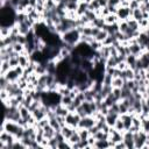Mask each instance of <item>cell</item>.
Instances as JSON below:
<instances>
[{
    "mask_svg": "<svg viewBox=\"0 0 149 149\" xmlns=\"http://www.w3.org/2000/svg\"><path fill=\"white\" fill-rule=\"evenodd\" d=\"M141 118V129L149 134V116H140Z\"/></svg>",
    "mask_w": 149,
    "mask_h": 149,
    "instance_id": "obj_21",
    "label": "cell"
},
{
    "mask_svg": "<svg viewBox=\"0 0 149 149\" xmlns=\"http://www.w3.org/2000/svg\"><path fill=\"white\" fill-rule=\"evenodd\" d=\"M104 102H105V105L107 106V107H111L113 104H115V102H118V100H116V98L113 95V93L111 92L105 99H104Z\"/></svg>",
    "mask_w": 149,
    "mask_h": 149,
    "instance_id": "obj_24",
    "label": "cell"
},
{
    "mask_svg": "<svg viewBox=\"0 0 149 149\" xmlns=\"http://www.w3.org/2000/svg\"><path fill=\"white\" fill-rule=\"evenodd\" d=\"M76 130H77L76 128H73V127H71V126H69V125H64V126L62 127V129H61V133H62V135L65 137V140H68Z\"/></svg>",
    "mask_w": 149,
    "mask_h": 149,
    "instance_id": "obj_9",
    "label": "cell"
},
{
    "mask_svg": "<svg viewBox=\"0 0 149 149\" xmlns=\"http://www.w3.org/2000/svg\"><path fill=\"white\" fill-rule=\"evenodd\" d=\"M126 63H127V65H128V68H130V69H135V66H136V62H137V56H135V55H132V54H129V55H127L126 56Z\"/></svg>",
    "mask_w": 149,
    "mask_h": 149,
    "instance_id": "obj_11",
    "label": "cell"
},
{
    "mask_svg": "<svg viewBox=\"0 0 149 149\" xmlns=\"http://www.w3.org/2000/svg\"><path fill=\"white\" fill-rule=\"evenodd\" d=\"M132 17L135 19L136 21H140L143 19V12L141 10V8H135V9H132Z\"/></svg>",
    "mask_w": 149,
    "mask_h": 149,
    "instance_id": "obj_22",
    "label": "cell"
},
{
    "mask_svg": "<svg viewBox=\"0 0 149 149\" xmlns=\"http://www.w3.org/2000/svg\"><path fill=\"white\" fill-rule=\"evenodd\" d=\"M83 1H85V2H87V3H90L92 0H83Z\"/></svg>",
    "mask_w": 149,
    "mask_h": 149,
    "instance_id": "obj_55",
    "label": "cell"
},
{
    "mask_svg": "<svg viewBox=\"0 0 149 149\" xmlns=\"http://www.w3.org/2000/svg\"><path fill=\"white\" fill-rule=\"evenodd\" d=\"M47 125H49V118H48V116H45V118L38 120L35 126H36V127H41V128H44Z\"/></svg>",
    "mask_w": 149,
    "mask_h": 149,
    "instance_id": "obj_38",
    "label": "cell"
},
{
    "mask_svg": "<svg viewBox=\"0 0 149 149\" xmlns=\"http://www.w3.org/2000/svg\"><path fill=\"white\" fill-rule=\"evenodd\" d=\"M77 132L80 136V140H87L90 136V132L86 128H77Z\"/></svg>",
    "mask_w": 149,
    "mask_h": 149,
    "instance_id": "obj_28",
    "label": "cell"
},
{
    "mask_svg": "<svg viewBox=\"0 0 149 149\" xmlns=\"http://www.w3.org/2000/svg\"><path fill=\"white\" fill-rule=\"evenodd\" d=\"M100 30H101V28H98V27H93V26H92V36L95 37V36L99 34Z\"/></svg>",
    "mask_w": 149,
    "mask_h": 149,
    "instance_id": "obj_51",
    "label": "cell"
},
{
    "mask_svg": "<svg viewBox=\"0 0 149 149\" xmlns=\"http://www.w3.org/2000/svg\"><path fill=\"white\" fill-rule=\"evenodd\" d=\"M126 113H128V106L125 105V104L120 100V101H119V114L122 115V114H126Z\"/></svg>",
    "mask_w": 149,
    "mask_h": 149,
    "instance_id": "obj_37",
    "label": "cell"
},
{
    "mask_svg": "<svg viewBox=\"0 0 149 149\" xmlns=\"http://www.w3.org/2000/svg\"><path fill=\"white\" fill-rule=\"evenodd\" d=\"M102 29H105L109 35H114L119 31V24H118V22L113 23V24H105V27Z\"/></svg>",
    "mask_w": 149,
    "mask_h": 149,
    "instance_id": "obj_14",
    "label": "cell"
},
{
    "mask_svg": "<svg viewBox=\"0 0 149 149\" xmlns=\"http://www.w3.org/2000/svg\"><path fill=\"white\" fill-rule=\"evenodd\" d=\"M116 16L119 21H126L129 17H132V8L130 7H122L119 6L116 10Z\"/></svg>",
    "mask_w": 149,
    "mask_h": 149,
    "instance_id": "obj_4",
    "label": "cell"
},
{
    "mask_svg": "<svg viewBox=\"0 0 149 149\" xmlns=\"http://www.w3.org/2000/svg\"><path fill=\"white\" fill-rule=\"evenodd\" d=\"M8 62H9V65H10L12 69H13V68H16V66L19 65V56H16V57H10Z\"/></svg>",
    "mask_w": 149,
    "mask_h": 149,
    "instance_id": "obj_44",
    "label": "cell"
},
{
    "mask_svg": "<svg viewBox=\"0 0 149 149\" xmlns=\"http://www.w3.org/2000/svg\"><path fill=\"white\" fill-rule=\"evenodd\" d=\"M129 1H130V0H129Z\"/></svg>",
    "mask_w": 149,
    "mask_h": 149,
    "instance_id": "obj_59",
    "label": "cell"
},
{
    "mask_svg": "<svg viewBox=\"0 0 149 149\" xmlns=\"http://www.w3.org/2000/svg\"><path fill=\"white\" fill-rule=\"evenodd\" d=\"M0 1H1V2H5V1H7V0H0Z\"/></svg>",
    "mask_w": 149,
    "mask_h": 149,
    "instance_id": "obj_57",
    "label": "cell"
},
{
    "mask_svg": "<svg viewBox=\"0 0 149 149\" xmlns=\"http://www.w3.org/2000/svg\"><path fill=\"white\" fill-rule=\"evenodd\" d=\"M49 125L56 130V132H61L62 129V125L59 123V121L57 120L56 116H52V118H49Z\"/></svg>",
    "mask_w": 149,
    "mask_h": 149,
    "instance_id": "obj_17",
    "label": "cell"
},
{
    "mask_svg": "<svg viewBox=\"0 0 149 149\" xmlns=\"http://www.w3.org/2000/svg\"><path fill=\"white\" fill-rule=\"evenodd\" d=\"M95 122H97V120H95V118L93 115H85V116H83L80 119L78 128H86V129H88L92 126H94Z\"/></svg>",
    "mask_w": 149,
    "mask_h": 149,
    "instance_id": "obj_5",
    "label": "cell"
},
{
    "mask_svg": "<svg viewBox=\"0 0 149 149\" xmlns=\"http://www.w3.org/2000/svg\"><path fill=\"white\" fill-rule=\"evenodd\" d=\"M129 3H130L129 0H125V1H122V2L120 3V6H122V7H129Z\"/></svg>",
    "mask_w": 149,
    "mask_h": 149,
    "instance_id": "obj_53",
    "label": "cell"
},
{
    "mask_svg": "<svg viewBox=\"0 0 149 149\" xmlns=\"http://www.w3.org/2000/svg\"><path fill=\"white\" fill-rule=\"evenodd\" d=\"M144 99H146V102H147V104H148V106H149V95H148L147 98H144Z\"/></svg>",
    "mask_w": 149,
    "mask_h": 149,
    "instance_id": "obj_54",
    "label": "cell"
},
{
    "mask_svg": "<svg viewBox=\"0 0 149 149\" xmlns=\"http://www.w3.org/2000/svg\"><path fill=\"white\" fill-rule=\"evenodd\" d=\"M9 34H10V27L0 26V37H6V36H9Z\"/></svg>",
    "mask_w": 149,
    "mask_h": 149,
    "instance_id": "obj_35",
    "label": "cell"
},
{
    "mask_svg": "<svg viewBox=\"0 0 149 149\" xmlns=\"http://www.w3.org/2000/svg\"><path fill=\"white\" fill-rule=\"evenodd\" d=\"M118 24H119V31H120V33L126 34V33L129 30V26H128L127 21H119Z\"/></svg>",
    "mask_w": 149,
    "mask_h": 149,
    "instance_id": "obj_30",
    "label": "cell"
},
{
    "mask_svg": "<svg viewBox=\"0 0 149 149\" xmlns=\"http://www.w3.org/2000/svg\"><path fill=\"white\" fill-rule=\"evenodd\" d=\"M119 70H121V71H123V70H126L127 68H128V65H127V63H126V61H122V62H120L119 64H118V66H116Z\"/></svg>",
    "mask_w": 149,
    "mask_h": 149,
    "instance_id": "obj_49",
    "label": "cell"
},
{
    "mask_svg": "<svg viewBox=\"0 0 149 149\" xmlns=\"http://www.w3.org/2000/svg\"><path fill=\"white\" fill-rule=\"evenodd\" d=\"M95 149H108L109 148V142L108 140H97L94 144Z\"/></svg>",
    "mask_w": 149,
    "mask_h": 149,
    "instance_id": "obj_18",
    "label": "cell"
},
{
    "mask_svg": "<svg viewBox=\"0 0 149 149\" xmlns=\"http://www.w3.org/2000/svg\"><path fill=\"white\" fill-rule=\"evenodd\" d=\"M120 116L119 113H115V112H108L105 118H106V123L109 126V127H114L115 125V121L118 120V118Z\"/></svg>",
    "mask_w": 149,
    "mask_h": 149,
    "instance_id": "obj_7",
    "label": "cell"
},
{
    "mask_svg": "<svg viewBox=\"0 0 149 149\" xmlns=\"http://www.w3.org/2000/svg\"><path fill=\"white\" fill-rule=\"evenodd\" d=\"M72 101H73V99H72L70 95H63V97L61 98V104H62L63 106H65V107L70 106V105L72 104Z\"/></svg>",
    "mask_w": 149,
    "mask_h": 149,
    "instance_id": "obj_32",
    "label": "cell"
},
{
    "mask_svg": "<svg viewBox=\"0 0 149 149\" xmlns=\"http://www.w3.org/2000/svg\"><path fill=\"white\" fill-rule=\"evenodd\" d=\"M104 19H105V23L106 24H113V23L119 22V19H118L116 14H112V13H109L108 15H106Z\"/></svg>",
    "mask_w": 149,
    "mask_h": 149,
    "instance_id": "obj_19",
    "label": "cell"
},
{
    "mask_svg": "<svg viewBox=\"0 0 149 149\" xmlns=\"http://www.w3.org/2000/svg\"><path fill=\"white\" fill-rule=\"evenodd\" d=\"M99 130H100V129H99V127H98L97 125H94V126H92L91 128H88L90 135H93V136H94V135H95V134H97V133H98Z\"/></svg>",
    "mask_w": 149,
    "mask_h": 149,
    "instance_id": "obj_47",
    "label": "cell"
},
{
    "mask_svg": "<svg viewBox=\"0 0 149 149\" xmlns=\"http://www.w3.org/2000/svg\"><path fill=\"white\" fill-rule=\"evenodd\" d=\"M90 24L93 26V27H98V28H101V29H102L106 23H105V19H104L102 16H98V17H97L93 22H91Z\"/></svg>",
    "mask_w": 149,
    "mask_h": 149,
    "instance_id": "obj_23",
    "label": "cell"
},
{
    "mask_svg": "<svg viewBox=\"0 0 149 149\" xmlns=\"http://www.w3.org/2000/svg\"><path fill=\"white\" fill-rule=\"evenodd\" d=\"M107 6L119 7V6H120V0H108V5H107Z\"/></svg>",
    "mask_w": 149,
    "mask_h": 149,
    "instance_id": "obj_50",
    "label": "cell"
},
{
    "mask_svg": "<svg viewBox=\"0 0 149 149\" xmlns=\"http://www.w3.org/2000/svg\"><path fill=\"white\" fill-rule=\"evenodd\" d=\"M112 80H113V77L105 72L104 78H102V84L104 85H112Z\"/></svg>",
    "mask_w": 149,
    "mask_h": 149,
    "instance_id": "obj_43",
    "label": "cell"
},
{
    "mask_svg": "<svg viewBox=\"0 0 149 149\" xmlns=\"http://www.w3.org/2000/svg\"><path fill=\"white\" fill-rule=\"evenodd\" d=\"M79 141H80V136H79V134H78V132H77V130H76V132H74V133H73V134L68 139V142H69L71 146H72V144L78 143Z\"/></svg>",
    "mask_w": 149,
    "mask_h": 149,
    "instance_id": "obj_29",
    "label": "cell"
},
{
    "mask_svg": "<svg viewBox=\"0 0 149 149\" xmlns=\"http://www.w3.org/2000/svg\"><path fill=\"white\" fill-rule=\"evenodd\" d=\"M56 3H58V2H61V1H63V0H54Z\"/></svg>",
    "mask_w": 149,
    "mask_h": 149,
    "instance_id": "obj_56",
    "label": "cell"
},
{
    "mask_svg": "<svg viewBox=\"0 0 149 149\" xmlns=\"http://www.w3.org/2000/svg\"><path fill=\"white\" fill-rule=\"evenodd\" d=\"M120 118L122 119L123 121V125H125V128L126 130L130 128V126L133 125V114H129V113H126V114H122L120 115Z\"/></svg>",
    "mask_w": 149,
    "mask_h": 149,
    "instance_id": "obj_10",
    "label": "cell"
},
{
    "mask_svg": "<svg viewBox=\"0 0 149 149\" xmlns=\"http://www.w3.org/2000/svg\"><path fill=\"white\" fill-rule=\"evenodd\" d=\"M105 65H106V66L116 68V66H118V61H116V57H113V56L108 57V58H107V61H106V63H105Z\"/></svg>",
    "mask_w": 149,
    "mask_h": 149,
    "instance_id": "obj_34",
    "label": "cell"
},
{
    "mask_svg": "<svg viewBox=\"0 0 149 149\" xmlns=\"http://www.w3.org/2000/svg\"><path fill=\"white\" fill-rule=\"evenodd\" d=\"M122 1H125V0H120V3H121V2H122Z\"/></svg>",
    "mask_w": 149,
    "mask_h": 149,
    "instance_id": "obj_58",
    "label": "cell"
},
{
    "mask_svg": "<svg viewBox=\"0 0 149 149\" xmlns=\"http://www.w3.org/2000/svg\"><path fill=\"white\" fill-rule=\"evenodd\" d=\"M52 109L55 111L56 115H59V116H66V115H68V113H69V109H68V107L63 106L62 104L57 105V106H56V107H54Z\"/></svg>",
    "mask_w": 149,
    "mask_h": 149,
    "instance_id": "obj_12",
    "label": "cell"
},
{
    "mask_svg": "<svg viewBox=\"0 0 149 149\" xmlns=\"http://www.w3.org/2000/svg\"><path fill=\"white\" fill-rule=\"evenodd\" d=\"M94 137H95L97 140H108V139H109V134H108V133H105V132H102V130H99V132L94 135Z\"/></svg>",
    "mask_w": 149,
    "mask_h": 149,
    "instance_id": "obj_36",
    "label": "cell"
},
{
    "mask_svg": "<svg viewBox=\"0 0 149 149\" xmlns=\"http://www.w3.org/2000/svg\"><path fill=\"white\" fill-rule=\"evenodd\" d=\"M90 45H91V48H92L94 51H98V50L102 47V43H101V42H99V41H97V40L94 38V40L90 43Z\"/></svg>",
    "mask_w": 149,
    "mask_h": 149,
    "instance_id": "obj_40",
    "label": "cell"
},
{
    "mask_svg": "<svg viewBox=\"0 0 149 149\" xmlns=\"http://www.w3.org/2000/svg\"><path fill=\"white\" fill-rule=\"evenodd\" d=\"M114 128L116 129V130H119V132H121V133H123L125 130H126V128H125V125H123V121H122V119L119 116L118 118V120L115 121V125H114Z\"/></svg>",
    "mask_w": 149,
    "mask_h": 149,
    "instance_id": "obj_31",
    "label": "cell"
},
{
    "mask_svg": "<svg viewBox=\"0 0 149 149\" xmlns=\"http://www.w3.org/2000/svg\"><path fill=\"white\" fill-rule=\"evenodd\" d=\"M114 149H127L126 143L123 142V140H122V141H120V142H118V143H115Z\"/></svg>",
    "mask_w": 149,
    "mask_h": 149,
    "instance_id": "obj_48",
    "label": "cell"
},
{
    "mask_svg": "<svg viewBox=\"0 0 149 149\" xmlns=\"http://www.w3.org/2000/svg\"><path fill=\"white\" fill-rule=\"evenodd\" d=\"M12 68L9 65L8 61H1L0 62V74H5L7 71H9Z\"/></svg>",
    "mask_w": 149,
    "mask_h": 149,
    "instance_id": "obj_25",
    "label": "cell"
},
{
    "mask_svg": "<svg viewBox=\"0 0 149 149\" xmlns=\"http://www.w3.org/2000/svg\"><path fill=\"white\" fill-rule=\"evenodd\" d=\"M87 10H88V3L85 2V1H80L79 5H78V8H77V14H78V16L84 15Z\"/></svg>",
    "mask_w": 149,
    "mask_h": 149,
    "instance_id": "obj_15",
    "label": "cell"
},
{
    "mask_svg": "<svg viewBox=\"0 0 149 149\" xmlns=\"http://www.w3.org/2000/svg\"><path fill=\"white\" fill-rule=\"evenodd\" d=\"M116 42H118V40H116L115 34H114V35H109V34H108V36L104 40L102 45H112V44H114V43H116Z\"/></svg>",
    "mask_w": 149,
    "mask_h": 149,
    "instance_id": "obj_27",
    "label": "cell"
},
{
    "mask_svg": "<svg viewBox=\"0 0 149 149\" xmlns=\"http://www.w3.org/2000/svg\"><path fill=\"white\" fill-rule=\"evenodd\" d=\"M80 119H81V116L77 112H69L68 115L65 116V125H69V126L77 129Z\"/></svg>",
    "mask_w": 149,
    "mask_h": 149,
    "instance_id": "obj_3",
    "label": "cell"
},
{
    "mask_svg": "<svg viewBox=\"0 0 149 149\" xmlns=\"http://www.w3.org/2000/svg\"><path fill=\"white\" fill-rule=\"evenodd\" d=\"M100 8H101V7H100V5L98 3L97 0H92V1L88 3V9H91V10L97 12V10H99Z\"/></svg>",
    "mask_w": 149,
    "mask_h": 149,
    "instance_id": "obj_39",
    "label": "cell"
},
{
    "mask_svg": "<svg viewBox=\"0 0 149 149\" xmlns=\"http://www.w3.org/2000/svg\"><path fill=\"white\" fill-rule=\"evenodd\" d=\"M112 93H113V95L116 98V100H118V101H120V100H121V88H118V87H113V90H112Z\"/></svg>",
    "mask_w": 149,
    "mask_h": 149,
    "instance_id": "obj_45",
    "label": "cell"
},
{
    "mask_svg": "<svg viewBox=\"0 0 149 149\" xmlns=\"http://www.w3.org/2000/svg\"><path fill=\"white\" fill-rule=\"evenodd\" d=\"M107 36H108V33H107L105 29H101V30L99 31V34H98L94 38H95L97 41H99V42H101V43H102V42H104V40H105Z\"/></svg>",
    "mask_w": 149,
    "mask_h": 149,
    "instance_id": "obj_33",
    "label": "cell"
},
{
    "mask_svg": "<svg viewBox=\"0 0 149 149\" xmlns=\"http://www.w3.org/2000/svg\"><path fill=\"white\" fill-rule=\"evenodd\" d=\"M43 132H44V137L45 139H51V137H54L55 136V134H56V130L50 126V125H47L44 128H43Z\"/></svg>",
    "mask_w": 149,
    "mask_h": 149,
    "instance_id": "obj_16",
    "label": "cell"
},
{
    "mask_svg": "<svg viewBox=\"0 0 149 149\" xmlns=\"http://www.w3.org/2000/svg\"><path fill=\"white\" fill-rule=\"evenodd\" d=\"M3 76L8 79V81H17V80H19V78L21 77V76L19 74V72H17L14 68H13V69H10L9 71H7Z\"/></svg>",
    "mask_w": 149,
    "mask_h": 149,
    "instance_id": "obj_8",
    "label": "cell"
},
{
    "mask_svg": "<svg viewBox=\"0 0 149 149\" xmlns=\"http://www.w3.org/2000/svg\"><path fill=\"white\" fill-rule=\"evenodd\" d=\"M61 37H62L63 43L74 47V45H77L80 42L81 33L79 31L78 28H73V29H70V30L65 31L63 35H61Z\"/></svg>",
    "mask_w": 149,
    "mask_h": 149,
    "instance_id": "obj_1",
    "label": "cell"
},
{
    "mask_svg": "<svg viewBox=\"0 0 149 149\" xmlns=\"http://www.w3.org/2000/svg\"><path fill=\"white\" fill-rule=\"evenodd\" d=\"M123 135V142L126 143L127 149H135V143H134V134L130 130H125L122 133Z\"/></svg>",
    "mask_w": 149,
    "mask_h": 149,
    "instance_id": "obj_6",
    "label": "cell"
},
{
    "mask_svg": "<svg viewBox=\"0 0 149 149\" xmlns=\"http://www.w3.org/2000/svg\"><path fill=\"white\" fill-rule=\"evenodd\" d=\"M126 21H127V23H128V26H129V28H130L132 30H134V31L140 30V31H141L140 26H139V21H136V20L133 19V17H129V19L126 20Z\"/></svg>",
    "mask_w": 149,
    "mask_h": 149,
    "instance_id": "obj_20",
    "label": "cell"
},
{
    "mask_svg": "<svg viewBox=\"0 0 149 149\" xmlns=\"http://www.w3.org/2000/svg\"><path fill=\"white\" fill-rule=\"evenodd\" d=\"M16 24H17V27H19L20 34H22V35H27V34L33 29V27L29 26L26 21H24V22H21V23H16Z\"/></svg>",
    "mask_w": 149,
    "mask_h": 149,
    "instance_id": "obj_13",
    "label": "cell"
},
{
    "mask_svg": "<svg viewBox=\"0 0 149 149\" xmlns=\"http://www.w3.org/2000/svg\"><path fill=\"white\" fill-rule=\"evenodd\" d=\"M58 140L54 136V137H51V139H49V148H51V149H58Z\"/></svg>",
    "mask_w": 149,
    "mask_h": 149,
    "instance_id": "obj_42",
    "label": "cell"
},
{
    "mask_svg": "<svg viewBox=\"0 0 149 149\" xmlns=\"http://www.w3.org/2000/svg\"><path fill=\"white\" fill-rule=\"evenodd\" d=\"M97 1L100 5V7H106L108 5V0H97Z\"/></svg>",
    "mask_w": 149,
    "mask_h": 149,
    "instance_id": "obj_52",
    "label": "cell"
},
{
    "mask_svg": "<svg viewBox=\"0 0 149 149\" xmlns=\"http://www.w3.org/2000/svg\"><path fill=\"white\" fill-rule=\"evenodd\" d=\"M0 97H1L2 102L3 101H7L9 99V93L7 92V90H0Z\"/></svg>",
    "mask_w": 149,
    "mask_h": 149,
    "instance_id": "obj_46",
    "label": "cell"
},
{
    "mask_svg": "<svg viewBox=\"0 0 149 149\" xmlns=\"http://www.w3.org/2000/svg\"><path fill=\"white\" fill-rule=\"evenodd\" d=\"M12 45H13L14 51H16L17 54H21V52L24 51V45L21 44V43H19V42H16V43H14V44H12Z\"/></svg>",
    "mask_w": 149,
    "mask_h": 149,
    "instance_id": "obj_41",
    "label": "cell"
},
{
    "mask_svg": "<svg viewBox=\"0 0 149 149\" xmlns=\"http://www.w3.org/2000/svg\"><path fill=\"white\" fill-rule=\"evenodd\" d=\"M149 139V134L146 133L144 130H140L137 133H134V143H135V149H143L144 144L147 143Z\"/></svg>",
    "mask_w": 149,
    "mask_h": 149,
    "instance_id": "obj_2",
    "label": "cell"
},
{
    "mask_svg": "<svg viewBox=\"0 0 149 149\" xmlns=\"http://www.w3.org/2000/svg\"><path fill=\"white\" fill-rule=\"evenodd\" d=\"M123 84H125V79L121 78V77H115V78H113V80H112V87L122 88Z\"/></svg>",
    "mask_w": 149,
    "mask_h": 149,
    "instance_id": "obj_26",
    "label": "cell"
}]
</instances>
